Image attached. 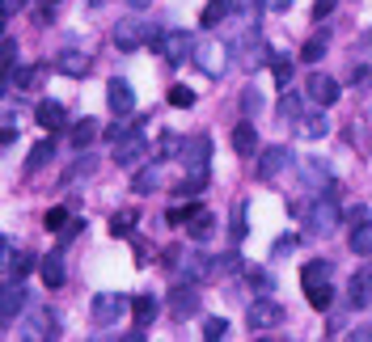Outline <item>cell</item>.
<instances>
[{"instance_id": "obj_24", "label": "cell", "mask_w": 372, "mask_h": 342, "mask_svg": "<svg viewBox=\"0 0 372 342\" xmlns=\"http://www.w3.org/2000/svg\"><path fill=\"white\" fill-rule=\"evenodd\" d=\"M296 131H301L305 140H322V135L330 131V123H326V114H301V118H296Z\"/></svg>"}, {"instance_id": "obj_8", "label": "cell", "mask_w": 372, "mask_h": 342, "mask_svg": "<svg viewBox=\"0 0 372 342\" xmlns=\"http://www.w3.org/2000/svg\"><path fill=\"white\" fill-rule=\"evenodd\" d=\"M208 157H212V140H208V135H191V140L178 144L182 169H208Z\"/></svg>"}, {"instance_id": "obj_16", "label": "cell", "mask_w": 372, "mask_h": 342, "mask_svg": "<svg viewBox=\"0 0 372 342\" xmlns=\"http://www.w3.org/2000/svg\"><path fill=\"white\" fill-rule=\"evenodd\" d=\"M330 275H335V267H330L326 258H313V262H305V267H301V283H305V292H309V288L330 283Z\"/></svg>"}, {"instance_id": "obj_19", "label": "cell", "mask_w": 372, "mask_h": 342, "mask_svg": "<svg viewBox=\"0 0 372 342\" xmlns=\"http://www.w3.org/2000/svg\"><path fill=\"white\" fill-rule=\"evenodd\" d=\"M347 296H352V305H356V309L372 305V271H356V275H352Z\"/></svg>"}, {"instance_id": "obj_11", "label": "cell", "mask_w": 372, "mask_h": 342, "mask_svg": "<svg viewBox=\"0 0 372 342\" xmlns=\"http://www.w3.org/2000/svg\"><path fill=\"white\" fill-rule=\"evenodd\" d=\"M25 300H30V292H25V283L17 275L0 283V317H17L25 309Z\"/></svg>"}, {"instance_id": "obj_53", "label": "cell", "mask_w": 372, "mask_h": 342, "mask_svg": "<svg viewBox=\"0 0 372 342\" xmlns=\"http://www.w3.org/2000/svg\"><path fill=\"white\" fill-rule=\"evenodd\" d=\"M25 4H30V0H8V8H25Z\"/></svg>"}, {"instance_id": "obj_37", "label": "cell", "mask_w": 372, "mask_h": 342, "mask_svg": "<svg viewBox=\"0 0 372 342\" xmlns=\"http://www.w3.org/2000/svg\"><path fill=\"white\" fill-rule=\"evenodd\" d=\"M224 334H229V322H224V317H208V322H203V338L208 342H220Z\"/></svg>"}, {"instance_id": "obj_14", "label": "cell", "mask_w": 372, "mask_h": 342, "mask_svg": "<svg viewBox=\"0 0 372 342\" xmlns=\"http://www.w3.org/2000/svg\"><path fill=\"white\" fill-rule=\"evenodd\" d=\"M199 309H203V300H199V292H195V288H174V292H169V313H174L178 322L199 317Z\"/></svg>"}, {"instance_id": "obj_40", "label": "cell", "mask_w": 372, "mask_h": 342, "mask_svg": "<svg viewBox=\"0 0 372 342\" xmlns=\"http://www.w3.org/2000/svg\"><path fill=\"white\" fill-rule=\"evenodd\" d=\"M42 224H47V233H64V224H68V212H64V207H51Z\"/></svg>"}, {"instance_id": "obj_3", "label": "cell", "mask_w": 372, "mask_h": 342, "mask_svg": "<svg viewBox=\"0 0 372 342\" xmlns=\"http://www.w3.org/2000/svg\"><path fill=\"white\" fill-rule=\"evenodd\" d=\"M161 30L152 25V21H119L114 25V47L119 51H140V47H152V38H157Z\"/></svg>"}, {"instance_id": "obj_48", "label": "cell", "mask_w": 372, "mask_h": 342, "mask_svg": "<svg viewBox=\"0 0 372 342\" xmlns=\"http://www.w3.org/2000/svg\"><path fill=\"white\" fill-rule=\"evenodd\" d=\"M258 8H267V13H288L292 0H258Z\"/></svg>"}, {"instance_id": "obj_1", "label": "cell", "mask_w": 372, "mask_h": 342, "mask_svg": "<svg viewBox=\"0 0 372 342\" xmlns=\"http://www.w3.org/2000/svg\"><path fill=\"white\" fill-rule=\"evenodd\" d=\"M229 55H233V63H241L246 72H254V68H263V63L271 59V47H267L263 30H258V25H250V30H241V34H237V42L229 47Z\"/></svg>"}, {"instance_id": "obj_18", "label": "cell", "mask_w": 372, "mask_h": 342, "mask_svg": "<svg viewBox=\"0 0 372 342\" xmlns=\"http://www.w3.org/2000/svg\"><path fill=\"white\" fill-rule=\"evenodd\" d=\"M157 313H161L157 296H131V317H136V330H148Z\"/></svg>"}, {"instance_id": "obj_5", "label": "cell", "mask_w": 372, "mask_h": 342, "mask_svg": "<svg viewBox=\"0 0 372 342\" xmlns=\"http://www.w3.org/2000/svg\"><path fill=\"white\" fill-rule=\"evenodd\" d=\"M305 97H309L318 110H330V106L339 102V80L326 76V72H309V80H305Z\"/></svg>"}, {"instance_id": "obj_35", "label": "cell", "mask_w": 372, "mask_h": 342, "mask_svg": "<svg viewBox=\"0 0 372 342\" xmlns=\"http://www.w3.org/2000/svg\"><path fill=\"white\" fill-rule=\"evenodd\" d=\"M4 267H8L17 279H25V275H30V267H34V254H25V250H21V254H8V262H4Z\"/></svg>"}, {"instance_id": "obj_44", "label": "cell", "mask_w": 372, "mask_h": 342, "mask_svg": "<svg viewBox=\"0 0 372 342\" xmlns=\"http://www.w3.org/2000/svg\"><path fill=\"white\" fill-rule=\"evenodd\" d=\"M102 135H106V140H110V144H119V140H123V135H131V127H123V123H119V118H114V123H110V127H106V131H102Z\"/></svg>"}, {"instance_id": "obj_38", "label": "cell", "mask_w": 372, "mask_h": 342, "mask_svg": "<svg viewBox=\"0 0 372 342\" xmlns=\"http://www.w3.org/2000/svg\"><path fill=\"white\" fill-rule=\"evenodd\" d=\"M13 59H17V42L13 38H0V72L4 76L13 72Z\"/></svg>"}, {"instance_id": "obj_22", "label": "cell", "mask_w": 372, "mask_h": 342, "mask_svg": "<svg viewBox=\"0 0 372 342\" xmlns=\"http://www.w3.org/2000/svg\"><path fill=\"white\" fill-rule=\"evenodd\" d=\"M233 148L241 152V157H254V148H258V131H254V123L246 118V123H237V131H233Z\"/></svg>"}, {"instance_id": "obj_41", "label": "cell", "mask_w": 372, "mask_h": 342, "mask_svg": "<svg viewBox=\"0 0 372 342\" xmlns=\"http://www.w3.org/2000/svg\"><path fill=\"white\" fill-rule=\"evenodd\" d=\"M246 233H250V228H246V203H237V207H233V237L241 241Z\"/></svg>"}, {"instance_id": "obj_28", "label": "cell", "mask_w": 372, "mask_h": 342, "mask_svg": "<svg viewBox=\"0 0 372 342\" xmlns=\"http://www.w3.org/2000/svg\"><path fill=\"white\" fill-rule=\"evenodd\" d=\"M241 267V258L237 254H220V258H208V279H224V275H233Z\"/></svg>"}, {"instance_id": "obj_13", "label": "cell", "mask_w": 372, "mask_h": 342, "mask_svg": "<svg viewBox=\"0 0 372 342\" xmlns=\"http://www.w3.org/2000/svg\"><path fill=\"white\" fill-rule=\"evenodd\" d=\"M144 152H148V140H144L140 131H131V135H123V140L114 144V165H140Z\"/></svg>"}, {"instance_id": "obj_12", "label": "cell", "mask_w": 372, "mask_h": 342, "mask_svg": "<svg viewBox=\"0 0 372 342\" xmlns=\"http://www.w3.org/2000/svg\"><path fill=\"white\" fill-rule=\"evenodd\" d=\"M106 102H110V110H114V118H127L131 110H136V93H131V85L127 80H106Z\"/></svg>"}, {"instance_id": "obj_52", "label": "cell", "mask_w": 372, "mask_h": 342, "mask_svg": "<svg viewBox=\"0 0 372 342\" xmlns=\"http://www.w3.org/2000/svg\"><path fill=\"white\" fill-rule=\"evenodd\" d=\"M127 4H131V8H148L152 0H127Z\"/></svg>"}, {"instance_id": "obj_20", "label": "cell", "mask_w": 372, "mask_h": 342, "mask_svg": "<svg viewBox=\"0 0 372 342\" xmlns=\"http://www.w3.org/2000/svg\"><path fill=\"white\" fill-rule=\"evenodd\" d=\"M301 178H305V186H330V169H326V161H318V157H309V161H301Z\"/></svg>"}, {"instance_id": "obj_39", "label": "cell", "mask_w": 372, "mask_h": 342, "mask_svg": "<svg viewBox=\"0 0 372 342\" xmlns=\"http://www.w3.org/2000/svg\"><path fill=\"white\" fill-rule=\"evenodd\" d=\"M195 212H199V203H186V207H169V212H165V220H169V224L178 228V224H186V220H191Z\"/></svg>"}, {"instance_id": "obj_25", "label": "cell", "mask_w": 372, "mask_h": 342, "mask_svg": "<svg viewBox=\"0 0 372 342\" xmlns=\"http://www.w3.org/2000/svg\"><path fill=\"white\" fill-rule=\"evenodd\" d=\"M51 157H55V140H38V144L30 148V157H25V173H38Z\"/></svg>"}, {"instance_id": "obj_34", "label": "cell", "mask_w": 372, "mask_h": 342, "mask_svg": "<svg viewBox=\"0 0 372 342\" xmlns=\"http://www.w3.org/2000/svg\"><path fill=\"white\" fill-rule=\"evenodd\" d=\"M169 106H174V110H191V106H195V89L174 85V89H169Z\"/></svg>"}, {"instance_id": "obj_45", "label": "cell", "mask_w": 372, "mask_h": 342, "mask_svg": "<svg viewBox=\"0 0 372 342\" xmlns=\"http://www.w3.org/2000/svg\"><path fill=\"white\" fill-rule=\"evenodd\" d=\"M89 169H93V157H80V161L64 173V182H72V178H80V173H89Z\"/></svg>"}, {"instance_id": "obj_33", "label": "cell", "mask_w": 372, "mask_h": 342, "mask_svg": "<svg viewBox=\"0 0 372 342\" xmlns=\"http://www.w3.org/2000/svg\"><path fill=\"white\" fill-rule=\"evenodd\" d=\"M258 110H263V93L250 85V89H241V114L246 118H258Z\"/></svg>"}, {"instance_id": "obj_21", "label": "cell", "mask_w": 372, "mask_h": 342, "mask_svg": "<svg viewBox=\"0 0 372 342\" xmlns=\"http://www.w3.org/2000/svg\"><path fill=\"white\" fill-rule=\"evenodd\" d=\"M97 135H102V123H97V118H80V123H76V127L68 131V140H72L76 148H89V144H93Z\"/></svg>"}, {"instance_id": "obj_30", "label": "cell", "mask_w": 372, "mask_h": 342, "mask_svg": "<svg viewBox=\"0 0 372 342\" xmlns=\"http://www.w3.org/2000/svg\"><path fill=\"white\" fill-rule=\"evenodd\" d=\"M229 13H233V0H212V4L203 8V17H199V21H203V30H216Z\"/></svg>"}, {"instance_id": "obj_54", "label": "cell", "mask_w": 372, "mask_h": 342, "mask_svg": "<svg viewBox=\"0 0 372 342\" xmlns=\"http://www.w3.org/2000/svg\"><path fill=\"white\" fill-rule=\"evenodd\" d=\"M4 89H8V76H4V72H0V97H4Z\"/></svg>"}, {"instance_id": "obj_50", "label": "cell", "mask_w": 372, "mask_h": 342, "mask_svg": "<svg viewBox=\"0 0 372 342\" xmlns=\"http://www.w3.org/2000/svg\"><path fill=\"white\" fill-rule=\"evenodd\" d=\"M76 233H85V220H68V224H64V233H59V237H64V241H72V237H76Z\"/></svg>"}, {"instance_id": "obj_51", "label": "cell", "mask_w": 372, "mask_h": 342, "mask_svg": "<svg viewBox=\"0 0 372 342\" xmlns=\"http://www.w3.org/2000/svg\"><path fill=\"white\" fill-rule=\"evenodd\" d=\"M347 220H352V224H360V220H368V207H352V212H347Z\"/></svg>"}, {"instance_id": "obj_9", "label": "cell", "mask_w": 372, "mask_h": 342, "mask_svg": "<svg viewBox=\"0 0 372 342\" xmlns=\"http://www.w3.org/2000/svg\"><path fill=\"white\" fill-rule=\"evenodd\" d=\"M288 165H292V148H288V144H271V148H263V157H258V178L271 182V178H280Z\"/></svg>"}, {"instance_id": "obj_15", "label": "cell", "mask_w": 372, "mask_h": 342, "mask_svg": "<svg viewBox=\"0 0 372 342\" xmlns=\"http://www.w3.org/2000/svg\"><path fill=\"white\" fill-rule=\"evenodd\" d=\"M34 118H38L42 131H64V127H68V114H64L59 102H42V106L34 110Z\"/></svg>"}, {"instance_id": "obj_42", "label": "cell", "mask_w": 372, "mask_h": 342, "mask_svg": "<svg viewBox=\"0 0 372 342\" xmlns=\"http://www.w3.org/2000/svg\"><path fill=\"white\" fill-rule=\"evenodd\" d=\"M280 118H301V102H296L292 93H288V97L280 102Z\"/></svg>"}, {"instance_id": "obj_4", "label": "cell", "mask_w": 372, "mask_h": 342, "mask_svg": "<svg viewBox=\"0 0 372 342\" xmlns=\"http://www.w3.org/2000/svg\"><path fill=\"white\" fill-rule=\"evenodd\" d=\"M152 51H157L165 63H182L186 55H195V38H191L186 30H161V34L152 38Z\"/></svg>"}, {"instance_id": "obj_26", "label": "cell", "mask_w": 372, "mask_h": 342, "mask_svg": "<svg viewBox=\"0 0 372 342\" xmlns=\"http://www.w3.org/2000/svg\"><path fill=\"white\" fill-rule=\"evenodd\" d=\"M347 241H352V254H360V258H364V254H372V220L352 224V237H347Z\"/></svg>"}, {"instance_id": "obj_32", "label": "cell", "mask_w": 372, "mask_h": 342, "mask_svg": "<svg viewBox=\"0 0 372 342\" xmlns=\"http://www.w3.org/2000/svg\"><path fill=\"white\" fill-rule=\"evenodd\" d=\"M267 63H271V72H275V85H280V89H288V80H292V59H288V55H280V51H271V59H267Z\"/></svg>"}, {"instance_id": "obj_17", "label": "cell", "mask_w": 372, "mask_h": 342, "mask_svg": "<svg viewBox=\"0 0 372 342\" xmlns=\"http://www.w3.org/2000/svg\"><path fill=\"white\" fill-rule=\"evenodd\" d=\"M212 233H216V216H212L208 207H199V212L186 220V237H191V241H208Z\"/></svg>"}, {"instance_id": "obj_27", "label": "cell", "mask_w": 372, "mask_h": 342, "mask_svg": "<svg viewBox=\"0 0 372 342\" xmlns=\"http://www.w3.org/2000/svg\"><path fill=\"white\" fill-rule=\"evenodd\" d=\"M203 186H208V169H186V178L174 186V195H178V199H186V195H199Z\"/></svg>"}, {"instance_id": "obj_46", "label": "cell", "mask_w": 372, "mask_h": 342, "mask_svg": "<svg viewBox=\"0 0 372 342\" xmlns=\"http://www.w3.org/2000/svg\"><path fill=\"white\" fill-rule=\"evenodd\" d=\"M157 182H161V178H157V169H144V173L136 178V190H152Z\"/></svg>"}, {"instance_id": "obj_2", "label": "cell", "mask_w": 372, "mask_h": 342, "mask_svg": "<svg viewBox=\"0 0 372 342\" xmlns=\"http://www.w3.org/2000/svg\"><path fill=\"white\" fill-rule=\"evenodd\" d=\"M339 220H343V212H339L335 199H313V207L305 212V233L309 237H330L339 228Z\"/></svg>"}, {"instance_id": "obj_43", "label": "cell", "mask_w": 372, "mask_h": 342, "mask_svg": "<svg viewBox=\"0 0 372 342\" xmlns=\"http://www.w3.org/2000/svg\"><path fill=\"white\" fill-rule=\"evenodd\" d=\"M110 233H114V237H131V216H127V212L114 216V220H110Z\"/></svg>"}, {"instance_id": "obj_49", "label": "cell", "mask_w": 372, "mask_h": 342, "mask_svg": "<svg viewBox=\"0 0 372 342\" xmlns=\"http://www.w3.org/2000/svg\"><path fill=\"white\" fill-rule=\"evenodd\" d=\"M335 4H339V0H313V17H318V21H322V17H330V13H335Z\"/></svg>"}, {"instance_id": "obj_23", "label": "cell", "mask_w": 372, "mask_h": 342, "mask_svg": "<svg viewBox=\"0 0 372 342\" xmlns=\"http://www.w3.org/2000/svg\"><path fill=\"white\" fill-rule=\"evenodd\" d=\"M55 63L64 76H89V55H80V51H64Z\"/></svg>"}, {"instance_id": "obj_10", "label": "cell", "mask_w": 372, "mask_h": 342, "mask_svg": "<svg viewBox=\"0 0 372 342\" xmlns=\"http://www.w3.org/2000/svg\"><path fill=\"white\" fill-rule=\"evenodd\" d=\"M195 63H199L208 76H220V72H224V63H229V51H224L216 38H208V42H195Z\"/></svg>"}, {"instance_id": "obj_47", "label": "cell", "mask_w": 372, "mask_h": 342, "mask_svg": "<svg viewBox=\"0 0 372 342\" xmlns=\"http://www.w3.org/2000/svg\"><path fill=\"white\" fill-rule=\"evenodd\" d=\"M296 241H301V237H292V233H288V237H280V241H275V250H271V254H275V258H280V254H292V250H296Z\"/></svg>"}, {"instance_id": "obj_36", "label": "cell", "mask_w": 372, "mask_h": 342, "mask_svg": "<svg viewBox=\"0 0 372 342\" xmlns=\"http://www.w3.org/2000/svg\"><path fill=\"white\" fill-rule=\"evenodd\" d=\"M305 296H309V305H313L318 313H326V309H330V300H335V292H330V283H322V288H309Z\"/></svg>"}, {"instance_id": "obj_29", "label": "cell", "mask_w": 372, "mask_h": 342, "mask_svg": "<svg viewBox=\"0 0 372 342\" xmlns=\"http://www.w3.org/2000/svg\"><path fill=\"white\" fill-rule=\"evenodd\" d=\"M38 271H42V283H47L51 292H55V288H64V262H59L55 254H51V258H42V262H38Z\"/></svg>"}, {"instance_id": "obj_55", "label": "cell", "mask_w": 372, "mask_h": 342, "mask_svg": "<svg viewBox=\"0 0 372 342\" xmlns=\"http://www.w3.org/2000/svg\"><path fill=\"white\" fill-rule=\"evenodd\" d=\"M0 38H4V21H0Z\"/></svg>"}, {"instance_id": "obj_31", "label": "cell", "mask_w": 372, "mask_h": 342, "mask_svg": "<svg viewBox=\"0 0 372 342\" xmlns=\"http://www.w3.org/2000/svg\"><path fill=\"white\" fill-rule=\"evenodd\" d=\"M326 51H330V34L322 30V34H313V38L305 42V51H301V59H305V63H318V59H322Z\"/></svg>"}, {"instance_id": "obj_7", "label": "cell", "mask_w": 372, "mask_h": 342, "mask_svg": "<svg viewBox=\"0 0 372 342\" xmlns=\"http://www.w3.org/2000/svg\"><path fill=\"white\" fill-rule=\"evenodd\" d=\"M246 322H250L254 334L258 330H275V326H284V305L280 300H254L250 313H246Z\"/></svg>"}, {"instance_id": "obj_6", "label": "cell", "mask_w": 372, "mask_h": 342, "mask_svg": "<svg viewBox=\"0 0 372 342\" xmlns=\"http://www.w3.org/2000/svg\"><path fill=\"white\" fill-rule=\"evenodd\" d=\"M127 309H131V296H114V292H102V296H93V305H89V313H93L97 326H114Z\"/></svg>"}]
</instances>
